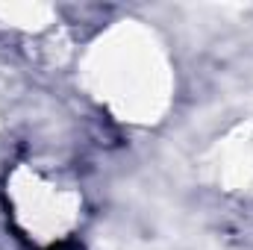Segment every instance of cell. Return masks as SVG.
Returning <instances> with one entry per match:
<instances>
[{"instance_id":"cell-1","label":"cell","mask_w":253,"mask_h":250,"mask_svg":"<svg viewBox=\"0 0 253 250\" xmlns=\"http://www.w3.org/2000/svg\"><path fill=\"white\" fill-rule=\"evenodd\" d=\"M50 250H74V245L71 242H62V245H56V248H50Z\"/></svg>"}]
</instances>
